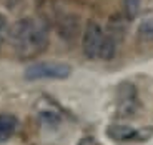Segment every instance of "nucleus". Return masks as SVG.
Segmentation results:
<instances>
[{
	"instance_id": "nucleus-3",
	"label": "nucleus",
	"mask_w": 153,
	"mask_h": 145,
	"mask_svg": "<svg viewBox=\"0 0 153 145\" xmlns=\"http://www.w3.org/2000/svg\"><path fill=\"white\" fill-rule=\"evenodd\" d=\"M103 42H105V32L102 30L100 23L90 22L87 23L83 32V38H82V49L87 58H100L102 57V49H103Z\"/></svg>"
},
{
	"instance_id": "nucleus-9",
	"label": "nucleus",
	"mask_w": 153,
	"mask_h": 145,
	"mask_svg": "<svg viewBox=\"0 0 153 145\" xmlns=\"http://www.w3.org/2000/svg\"><path fill=\"white\" fill-rule=\"evenodd\" d=\"M7 30H8V22H7V19L0 13V43H2V40L5 38V35H7Z\"/></svg>"
},
{
	"instance_id": "nucleus-5",
	"label": "nucleus",
	"mask_w": 153,
	"mask_h": 145,
	"mask_svg": "<svg viewBox=\"0 0 153 145\" xmlns=\"http://www.w3.org/2000/svg\"><path fill=\"white\" fill-rule=\"evenodd\" d=\"M17 118L10 114H0V142H5L15 134L17 130Z\"/></svg>"
},
{
	"instance_id": "nucleus-4",
	"label": "nucleus",
	"mask_w": 153,
	"mask_h": 145,
	"mask_svg": "<svg viewBox=\"0 0 153 145\" xmlns=\"http://www.w3.org/2000/svg\"><path fill=\"white\" fill-rule=\"evenodd\" d=\"M138 93L133 84L122 82L117 88V112L122 117H130L138 110Z\"/></svg>"
},
{
	"instance_id": "nucleus-1",
	"label": "nucleus",
	"mask_w": 153,
	"mask_h": 145,
	"mask_svg": "<svg viewBox=\"0 0 153 145\" xmlns=\"http://www.w3.org/2000/svg\"><path fill=\"white\" fill-rule=\"evenodd\" d=\"M10 42L17 55L30 58L38 55L48 45V27L40 19L25 17L13 23L10 30Z\"/></svg>"
},
{
	"instance_id": "nucleus-2",
	"label": "nucleus",
	"mask_w": 153,
	"mask_h": 145,
	"mask_svg": "<svg viewBox=\"0 0 153 145\" xmlns=\"http://www.w3.org/2000/svg\"><path fill=\"white\" fill-rule=\"evenodd\" d=\"M72 73V67L65 62H37L28 65L23 77L27 80H63Z\"/></svg>"
},
{
	"instance_id": "nucleus-8",
	"label": "nucleus",
	"mask_w": 153,
	"mask_h": 145,
	"mask_svg": "<svg viewBox=\"0 0 153 145\" xmlns=\"http://www.w3.org/2000/svg\"><path fill=\"white\" fill-rule=\"evenodd\" d=\"M142 7V0H123V8L128 19H135Z\"/></svg>"
},
{
	"instance_id": "nucleus-7",
	"label": "nucleus",
	"mask_w": 153,
	"mask_h": 145,
	"mask_svg": "<svg viewBox=\"0 0 153 145\" xmlns=\"http://www.w3.org/2000/svg\"><path fill=\"white\" fill-rule=\"evenodd\" d=\"M138 34L145 40H153V17L142 20L140 27H138Z\"/></svg>"
},
{
	"instance_id": "nucleus-6",
	"label": "nucleus",
	"mask_w": 153,
	"mask_h": 145,
	"mask_svg": "<svg viewBox=\"0 0 153 145\" xmlns=\"http://www.w3.org/2000/svg\"><path fill=\"white\" fill-rule=\"evenodd\" d=\"M108 135H110L113 140L118 142H125V140H131L138 135V132L135 129L128 125H110L108 127Z\"/></svg>"
}]
</instances>
